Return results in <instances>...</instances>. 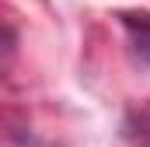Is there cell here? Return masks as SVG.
<instances>
[{
    "instance_id": "1",
    "label": "cell",
    "mask_w": 150,
    "mask_h": 147,
    "mask_svg": "<svg viewBox=\"0 0 150 147\" xmlns=\"http://www.w3.org/2000/svg\"><path fill=\"white\" fill-rule=\"evenodd\" d=\"M122 25L133 39V53L140 56V63L150 67V14H136V11H126L122 14Z\"/></svg>"
},
{
    "instance_id": "2",
    "label": "cell",
    "mask_w": 150,
    "mask_h": 147,
    "mask_svg": "<svg viewBox=\"0 0 150 147\" xmlns=\"http://www.w3.org/2000/svg\"><path fill=\"white\" fill-rule=\"evenodd\" d=\"M14 53V32L11 28H0V63Z\"/></svg>"
}]
</instances>
